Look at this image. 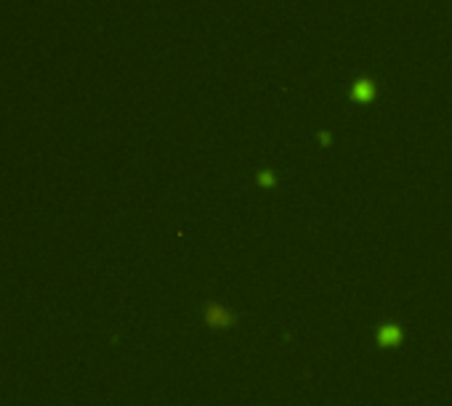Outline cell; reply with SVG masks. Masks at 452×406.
Returning <instances> with one entry per match:
<instances>
[{"instance_id":"obj_1","label":"cell","mask_w":452,"mask_h":406,"mask_svg":"<svg viewBox=\"0 0 452 406\" xmlns=\"http://www.w3.org/2000/svg\"><path fill=\"white\" fill-rule=\"evenodd\" d=\"M405 340V329L396 322H386L378 326V346L381 348H396Z\"/></svg>"},{"instance_id":"obj_2","label":"cell","mask_w":452,"mask_h":406,"mask_svg":"<svg viewBox=\"0 0 452 406\" xmlns=\"http://www.w3.org/2000/svg\"><path fill=\"white\" fill-rule=\"evenodd\" d=\"M234 322L231 313H226L221 305H210L207 308V324L210 326H218V329H226V326Z\"/></svg>"}]
</instances>
